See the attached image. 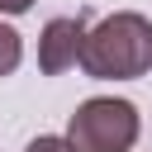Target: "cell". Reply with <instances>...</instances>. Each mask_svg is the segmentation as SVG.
Instances as JSON below:
<instances>
[{
  "label": "cell",
  "instance_id": "5b68a950",
  "mask_svg": "<svg viewBox=\"0 0 152 152\" xmlns=\"http://www.w3.org/2000/svg\"><path fill=\"white\" fill-rule=\"evenodd\" d=\"M24 152H76V147H71L66 138H52V133H43V138H33Z\"/></svg>",
  "mask_w": 152,
  "mask_h": 152
},
{
  "label": "cell",
  "instance_id": "277c9868",
  "mask_svg": "<svg viewBox=\"0 0 152 152\" xmlns=\"http://www.w3.org/2000/svg\"><path fill=\"white\" fill-rule=\"evenodd\" d=\"M19 62H24V38L10 24H0V76H10Z\"/></svg>",
  "mask_w": 152,
  "mask_h": 152
},
{
  "label": "cell",
  "instance_id": "8992f818",
  "mask_svg": "<svg viewBox=\"0 0 152 152\" xmlns=\"http://www.w3.org/2000/svg\"><path fill=\"white\" fill-rule=\"evenodd\" d=\"M33 0H0V14H28Z\"/></svg>",
  "mask_w": 152,
  "mask_h": 152
},
{
  "label": "cell",
  "instance_id": "7a4b0ae2",
  "mask_svg": "<svg viewBox=\"0 0 152 152\" xmlns=\"http://www.w3.org/2000/svg\"><path fill=\"white\" fill-rule=\"evenodd\" d=\"M138 109L128 100L114 95H95L86 104H76L71 124H66V142L76 152H128L138 142Z\"/></svg>",
  "mask_w": 152,
  "mask_h": 152
},
{
  "label": "cell",
  "instance_id": "6da1fadb",
  "mask_svg": "<svg viewBox=\"0 0 152 152\" xmlns=\"http://www.w3.org/2000/svg\"><path fill=\"white\" fill-rule=\"evenodd\" d=\"M81 71L90 81H133L152 71V19L138 10H119L86 28L81 38Z\"/></svg>",
  "mask_w": 152,
  "mask_h": 152
},
{
  "label": "cell",
  "instance_id": "3957f363",
  "mask_svg": "<svg viewBox=\"0 0 152 152\" xmlns=\"http://www.w3.org/2000/svg\"><path fill=\"white\" fill-rule=\"evenodd\" d=\"M81 38H86V10L48 19L43 24V38H38V66H43V76H62L66 66H76Z\"/></svg>",
  "mask_w": 152,
  "mask_h": 152
}]
</instances>
